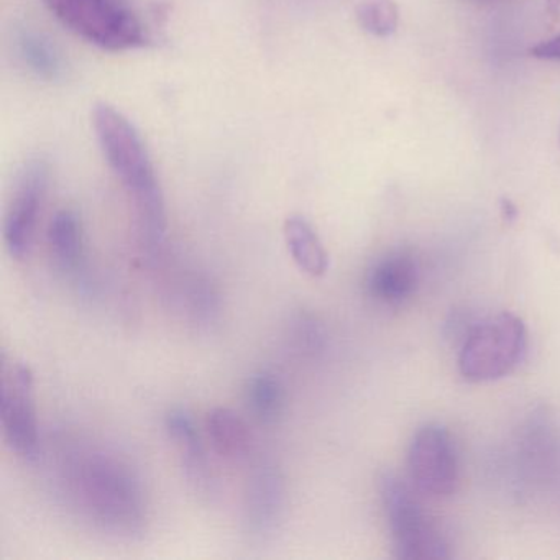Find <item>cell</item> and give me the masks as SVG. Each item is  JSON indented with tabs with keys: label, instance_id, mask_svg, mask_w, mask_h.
<instances>
[{
	"label": "cell",
	"instance_id": "cell-1",
	"mask_svg": "<svg viewBox=\"0 0 560 560\" xmlns=\"http://www.w3.org/2000/svg\"><path fill=\"white\" fill-rule=\"evenodd\" d=\"M55 477L61 497L91 526L116 537L143 533L147 498L142 480L116 452L83 439L60 441Z\"/></svg>",
	"mask_w": 560,
	"mask_h": 560
},
{
	"label": "cell",
	"instance_id": "cell-2",
	"mask_svg": "<svg viewBox=\"0 0 560 560\" xmlns=\"http://www.w3.org/2000/svg\"><path fill=\"white\" fill-rule=\"evenodd\" d=\"M93 127L107 165L136 206L147 242L155 247L166 234L165 196L139 130L106 103L94 106Z\"/></svg>",
	"mask_w": 560,
	"mask_h": 560
},
{
	"label": "cell",
	"instance_id": "cell-3",
	"mask_svg": "<svg viewBox=\"0 0 560 560\" xmlns=\"http://www.w3.org/2000/svg\"><path fill=\"white\" fill-rule=\"evenodd\" d=\"M526 349L523 320L513 313L497 314L470 330L458 355V369L468 382H494L520 365Z\"/></svg>",
	"mask_w": 560,
	"mask_h": 560
},
{
	"label": "cell",
	"instance_id": "cell-4",
	"mask_svg": "<svg viewBox=\"0 0 560 560\" xmlns=\"http://www.w3.org/2000/svg\"><path fill=\"white\" fill-rule=\"evenodd\" d=\"M45 5L65 27L94 47L127 51L147 44L145 28L120 0H45Z\"/></svg>",
	"mask_w": 560,
	"mask_h": 560
},
{
	"label": "cell",
	"instance_id": "cell-5",
	"mask_svg": "<svg viewBox=\"0 0 560 560\" xmlns=\"http://www.w3.org/2000/svg\"><path fill=\"white\" fill-rule=\"evenodd\" d=\"M378 490L398 559L442 560L451 557L444 536L428 520L406 481L386 471L380 477Z\"/></svg>",
	"mask_w": 560,
	"mask_h": 560
},
{
	"label": "cell",
	"instance_id": "cell-6",
	"mask_svg": "<svg viewBox=\"0 0 560 560\" xmlns=\"http://www.w3.org/2000/svg\"><path fill=\"white\" fill-rule=\"evenodd\" d=\"M0 425L5 444L18 457L37 460L42 447L34 372L28 363L8 355L0 363Z\"/></svg>",
	"mask_w": 560,
	"mask_h": 560
},
{
	"label": "cell",
	"instance_id": "cell-7",
	"mask_svg": "<svg viewBox=\"0 0 560 560\" xmlns=\"http://www.w3.org/2000/svg\"><path fill=\"white\" fill-rule=\"evenodd\" d=\"M50 185V166L45 160H28L12 189L4 218V242L14 258L27 257L37 232L38 219Z\"/></svg>",
	"mask_w": 560,
	"mask_h": 560
},
{
	"label": "cell",
	"instance_id": "cell-8",
	"mask_svg": "<svg viewBox=\"0 0 560 560\" xmlns=\"http://www.w3.org/2000/svg\"><path fill=\"white\" fill-rule=\"evenodd\" d=\"M409 477L421 493L448 497L458 481L457 454L447 429L428 424L412 438L408 454Z\"/></svg>",
	"mask_w": 560,
	"mask_h": 560
},
{
	"label": "cell",
	"instance_id": "cell-9",
	"mask_svg": "<svg viewBox=\"0 0 560 560\" xmlns=\"http://www.w3.org/2000/svg\"><path fill=\"white\" fill-rule=\"evenodd\" d=\"M287 487L277 465L258 460L245 490L244 517L248 533L258 539L275 533L284 513Z\"/></svg>",
	"mask_w": 560,
	"mask_h": 560
},
{
	"label": "cell",
	"instance_id": "cell-10",
	"mask_svg": "<svg viewBox=\"0 0 560 560\" xmlns=\"http://www.w3.org/2000/svg\"><path fill=\"white\" fill-rule=\"evenodd\" d=\"M165 429L178 448L183 470H185L189 485L205 497L214 494V471L209 464L208 452L202 444L195 419L185 409H172L166 415Z\"/></svg>",
	"mask_w": 560,
	"mask_h": 560
},
{
	"label": "cell",
	"instance_id": "cell-11",
	"mask_svg": "<svg viewBox=\"0 0 560 560\" xmlns=\"http://www.w3.org/2000/svg\"><path fill=\"white\" fill-rule=\"evenodd\" d=\"M369 290L373 298L386 304H399L415 294L419 268L408 252H395L376 261L369 273Z\"/></svg>",
	"mask_w": 560,
	"mask_h": 560
},
{
	"label": "cell",
	"instance_id": "cell-12",
	"mask_svg": "<svg viewBox=\"0 0 560 560\" xmlns=\"http://www.w3.org/2000/svg\"><path fill=\"white\" fill-rule=\"evenodd\" d=\"M206 432L212 447L232 464H245L254 457L255 441L247 421L229 408H214L206 418Z\"/></svg>",
	"mask_w": 560,
	"mask_h": 560
},
{
	"label": "cell",
	"instance_id": "cell-13",
	"mask_svg": "<svg viewBox=\"0 0 560 560\" xmlns=\"http://www.w3.org/2000/svg\"><path fill=\"white\" fill-rule=\"evenodd\" d=\"M284 242L294 264L310 277L319 278L329 268V255L313 224L303 215H290L284 221Z\"/></svg>",
	"mask_w": 560,
	"mask_h": 560
},
{
	"label": "cell",
	"instance_id": "cell-14",
	"mask_svg": "<svg viewBox=\"0 0 560 560\" xmlns=\"http://www.w3.org/2000/svg\"><path fill=\"white\" fill-rule=\"evenodd\" d=\"M15 47L25 67L42 80L57 81L63 77V57L47 35L31 27L19 28Z\"/></svg>",
	"mask_w": 560,
	"mask_h": 560
},
{
	"label": "cell",
	"instance_id": "cell-15",
	"mask_svg": "<svg viewBox=\"0 0 560 560\" xmlns=\"http://www.w3.org/2000/svg\"><path fill=\"white\" fill-rule=\"evenodd\" d=\"M51 254L63 270L77 271L84 257L83 228L70 209L58 211L51 218L47 232Z\"/></svg>",
	"mask_w": 560,
	"mask_h": 560
},
{
	"label": "cell",
	"instance_id": "cell-16",
	"mask_svg": "<svg viewBox=\"0 0 560 560\" xmlns=\"http://www.w3.org/2000/svg\"><path fill=\"white\" fill-rule=\"evenodd\" d=\"M245 401L248 411L264 424H273L283 415L284 386L281 380L271 372L254 373L245 385Z\"/></svg>",
	"mask_w": 560,
	"mask_h": 560
},
{
	"label": "cell",
	"instance_id": "cell-17",
	"mask_svg": "<svg viewBox=\"0 0 560 560\" xmlns=\"http://www.w3.org/2000/svg\"><path fill=\"white\" fill-rule=\"evenodd\" d=\"M360 27L375 37H389L398 28V8L392 0H366L357 9Z\"/></svg>",
	"mask_w": 560,
	"mask_h": 560
},
{
	"label": "cell",
	"instance_id": "cell-18",
	"mask_svg": "<svg viewBox=\"0 0 560 560\" xmlns=\"http://www.w3.org/2000/svg\"><path fill=\"white\" fill-rule=\"evenodd\" d=\"M530 55L539 60L560 61V35L549 38V40L540 42L539 45L530 50Z\"/></svg>",
	"mask_w": 560,
	"mask_h": 560
},
{
	"label": "cell",
	"instance_id": "cell-19",
	"mask_svg": "<svg viewBox=\"0 0 560 560\" xmlns=\"http://www.w3.org/2000/svg\"><path fill=\"white\" fill-rule=\"evenodd\" d=\"M559 136H560V133H559Z\"/></svg>",
	"mask_w": 560,
	"mask_h": 560
}]
</instances>
